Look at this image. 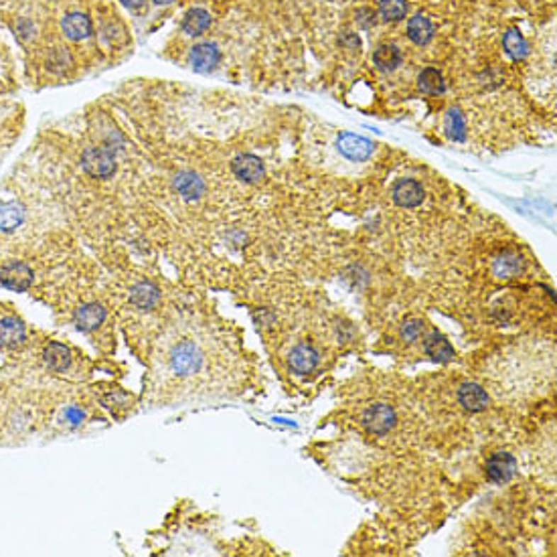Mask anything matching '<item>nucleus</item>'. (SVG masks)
Wrapping results in <instances>:
<instances>
[{"mask_svg":"<svg viewBox=\"0 0 557 557\" xmlns=\"http://www.w3.org/2000/svg\"><path fill=\"white\" fill-rule=\"evenodd\" d=\"M84 169L96 179H108L116 172V158L108 148H87L84 152Z\"/></svg>","mask_w":557,"mask_h":557,"instance_id":"1","label":"nucleus"},{"mask_svg":"<svg viewBox=\"0 0 557 557\" xmlns=\"http://www.w3.org/2000/svg\"><path fill=\"white\" fill-rule=\"evenodd\" d=\"M201 363H203V355L193 343H181L179 347H174L171 357V367L174 373L191 375L199 369Z\"/></svg>","mask_w":557,"mask_h":557,"instance_id":"2","label":"nucleus"},{"mask_svg":"<svg viewBox=\"0 0 557 557\" xmlns=\"http://www.w3.org/2000/svg\"><path fill=\"white\" fill-rule=\"evenodd\" d=\"M363 426L367 428V432L377 434V436H383L389 429L395 426V412L393 407H389L386 403H377L369 407L365 414H363Z\"/></svg>","mask_w":557,"mask_h":557,"instance_id":"3","label":"nucleus"},{"mask_svg":"<svg viewBox=\"0 0 557 557\" xmlns=\"http://www.w3.org/2000/svg\"><path fill=\"white\" fill-rule=\"evenodd\" d=\"M0 284L15 292H25L33 284V271L23 261H11L0 270Z\"/></svg>","mask_w":557,"mask_h":557,"instance_id":"4","label":"nucleus"},{"mask_svg":"<svg viewBox=\"0 0 557 557\" xmlns=\"http://www.w3.org/2000/svg\"><path fill=\"white\" fill-rule=\"evenodd\" d=\"M517 472V460L507 452H495L486 460V474L493 483L505 485L509 483Z\"/></svg>","mask_w":557,"mask_h":557,"instance_id":"5","label":"nucleus"},{"mask_svg":"<svg viewBox=\"0 0 557 557\" xmlns=\"http://www.w3.org/2000/svg\"><path fill=\"white\" fill-rule=\"evenodd\" d=\"M231 171L237 179H242L245 183H259L264 176H266V169H264V162L254 154H240V157L233 158L231 162Z\"/></svg>","mask_w":557,"mask_h":557,"instance_id":"6","label":"nucleus"},{"mask_svg":"<svg viewBox=\"0 0 557 557\" xmlns=\"http://www.w3.org/2000/svg\"><path fill=\"white\" fill-rule=\"evenodd\" d=\"M391 195H393V201H395L400 207H405V209H412V207L422 205V201L426 197L424 186L420 185L417 181H414V179H400V181L393 185Z\"/></svg>","mask_w":557,"mask_h":557,"instance_id":"7","label":"nucleus"},{"mask_svg":"<svg viewBox=\"0 0 557 557\" xmlns=\"http://www.w3.org/2000/svg\"><path fill=\"white\" fill-rule=\"evenodd\" d=\"M221 61V51L215 43H199L191 51V65L197 73H209Z\"/></svg>","mask_w":557,"mask_h":557,"instance_id":"8","label":"nucleus"},{"mask_svg":"<svg viewBox=\"0 0 557 557\" xmlns=\"http://www.w3.org/2000/svg\"><path fill=\"white\" fill-rule=\"evenodd\" d=\"M339 150L343 152L344 157L351 158V160H367L371 157L375 146H373L371 140L363 138V136H357V134H341L339 138Z\"/></svg>","mask_w":557,"mask_h":557,"instance_id":"9","label":"nucleus"},{"mask_svg":"<svg viewBox=\"0 0 557 557\" xmlns=\"http://www.w3.org/2000/svg\"><path fill=\"white\" fill-rule=\"evenodd\" d=\"M27 341L25 325L15 316L0 318V344L4 349H21Z\"/></svg>","mask_w":557,"mask_h":557,"instance_id":"10","label":"nucleus"},{"mask_svg":"<svg viewBox=\"0 0 557 557\" xmlns=\"http://www.w3.org/2000/svg\"><path fill=\"white\" fill-rule=\"evenodd\" d=\"M77 329L84 330V332H91L100 327L101 322L106 320V308L98 304V302H91V304H84L81 308H77V313L73 316Z\"/></svg>","mask_w":557,"mask_h":557,"instance_id":"11","label":"nucleus"},{"mask_svg":"<svg viewBox=\"0 0 557 557\" xmlns=\"http://www.w3.org/2000/svg\"><path fill=\"white\" fill-rule=\"evenodd\" d=\"M458 401L464 410L468 412H485L486 405H488V395L480 386L476 383H464L458 389Z\"/></svg>","mask_w":557,"mask_h":557,"instance_id":"12","label":"nucleus"},{"mask_svg":"<svg viewBox=\"0 0 557 557\" xmlns=\"http://www.w3.org/2000/svg\"><path fill=\"white\" fill-rule=\"evenodd\" d=\"M174 189L186 201H197L205 193V183L197 172L183 171L174 176Z\"/></svg>","mask_w":557,"mask_h":557,"instance_id":"13","label":"nucleus"},{"mask_svg":"<svg viewBox=\"0 0 557 557\" xmlns=\"http://www.w3.org/2000/svg\"><path fill=\"white\" fill-rule=\"evenodd\" d=\"M63 33L67 39L72 41H81V39H87L91 35V21L89 16L84 15V13H69V15L63 18Z\"/></svg>","mask_w":557,"mask_h":557,"instance_id":"14","label":"nucleus"},{"mask_svg":"<svg viewBox=\"0 0 557 557\" xmlns=\"http://www.w3.org/2000/svg\"><path fill=\"white\" fill-rule=\"evenodd\" d=\"M424 351H426L428 357H432L434 361H438V363H448V361L454 359V349H452V344L448 343L446 337H442L438 330L429 332L428 337H426V341H424Z\"/></svg>","mask_w":557,"mask_h":557,"instance_id":"15","label":"nucleus"},{"mask_svg":"<svg viewBox=\"0 0 557 557\" xmlns=\"http://www.w3.org/2000/svg\"><path fill=\"white\" fill-rule=\"evenodd\" d=\"M318 365V353L308 344H298L296 349H292L290 353V367L300 375L315 371Z\"/></svg>","mask_w":557,"mask_h":557,"instance_id":"16","label":"nucleus"},{"mask_svg":"<svg viewBox=\"0 0 557 557\" xmlns=\"http://www.w3.org/2000/svg\"><path fill=\"white\" fill-rule=\"evenodd\" d=\"M45 365L55 373H63L72 363V353L65 344L49 343L43 351Z\"/></svg>","mask_w":557,"mask_h":557,"instance_id":"17","label":"nucleus"},{"mask_svg":"<svg viewBox=\"0 0 557 557\" xmlns=\"http://www.w3.org/2000/svg\"><path fill=\"white\" fill-rule=\"evenodd\" d=\"M130 302L140 308V310H150L154 308L158 302H160V292L154 284L150 282H142V284H136L130 292Z\"/></svg>","mask_w":557,"mask_h":557,"instance_id":"18","label":"nucleus"},{"mask_svg":"<svg viewBox=\"0 0 557 557\" xmlns=\"http://www.w3.org/2000/svg\"><path fill=\"white\" fill-rule=\"evenodd\" d=\"M25 221V209L15 201H0V231H15Z\"/></svg>","mask_w":557,"mask_h":557,"instance_id":"19","label":"nucleus"},{"mask_svg":"<svg viewBox=\"0 0 557 557\" xmlns=\"http://www.w3.org/2000/svg\"><path fill=\"white\" fill-rule=\"evenodd\" d=\"M407 37L414 41L415 45H428L434 37V25L429 23L428 16L415 15L410 18L407 23Z\"/></svg>","mask_w":557,"mask_h":557,"instance_id":"20","label":"nucleus"},{"mask_svg":"<svg viewBox=\"0 0 557 557\" xmlns=\"http://www.w3.org/2000/svg\"><path fill=\"white\" fill-rule=\"evenodd\" d=\"M373 63L381 72H393L398 65H401V51L395 45H381L373 53Z\"/></svg>","mask_w":557,"mask_h":557,"instance_id":"21","label":"nucleus"},{"mask_svg":"<svg viewBox=\"0 0 557 557\" xmlns=\"http://www.w3.org/2000/svg\"><path fill=\"white\" fill-rule=\"evenodd\" d=\"M444 130H446V136L454 142H462L464 136H466V120H464V114L452 108L448 110V114L444 118Z\"/></svg>","mask_w":557,"mask_h":557,"instance_id":"22","label":"nucleus"},{"mask_svg":"<svg viewBox=\"0 0 557 557\" xmlns=\"http://www.w3.org/2000/svg\"><path fill=\"white\" fill-rule=\"evenodd\" d=\"M417 84H420V89H422L424 94H429V96H438V94L446 91L444 75L438 72V69H434V67H426L424 72L420 73Z\"/></svg>","mask_w":557,"mask_h":557,"instance_id":"23","label":"nucleus"},{"mask_svg":"<svg viewBox=\"0 0 557 557\" xmlns=\"http://www.w3.org/2000/svg\"><path fill=\"white\" fill-rule=\"evenodd\" d=\"M209 25H211V15L203 9H193L186 13L183 21V30L189 35H201L209 29Z\"/></svg>","mask_w":557,"mask_h":557,"instance_id":"24","label":"nucleus"},{"mask_svg":"<svg viewBox=\"0 0 557 557\" xmlns=\"http://www.w3.org/2000/svg\"><path fill=\"white\" fill-rule=\"evenodd\" d=\"M502 45H505V49H507V53L511 55L513 59H525L527 57L529 53V47H527V41H525V37L519 33L517 29H509L507 33H505V37H502Z\"/></svg>","mask_w":557,"mask_h":557,"instance_id":"25","label":"nucleus"},{"mask_svg":"<svg viewBox=\"0 0 557 557\" xmlns=\"http://www.w3.org/2000/svg\"><path fill=\"white\" fill-rule=\"evenodd\" d=\"M521 270H523V259L519 256H514V254H505V256H500L495 261V274L499 278H505V280L519 276Z\"/></svg>","mask_w":557,"mask_h":557,"instance_id":"26","label":"nucleus"},{"mask_svg":"<svg viewBox=\"0 0 557 557\" xmlns=\"http://www.w3.org/2000/svg\"><path fill=\"white\" fill-rule=\"evenodd\" d=\"M379 13L386 21H401L407 15V2L405 0H381Z\"/></svg>","mask_w":557,"mask_h":557,"instance_id":"27","label":"nucleus"},{"mask_svg":"<svg viewBox=\"0 0 557 557\" xmlns=\"http://www.w3.org/2000/svg\"><path fill=\"white\" fill-rule=\"evenodd\" d=\"M424 332V322L420 320V318H410L407 322H403V327H401V337L405 339V341H417L420 339V334Z\"/></svg>","mask_w":557,"mask_h":557,"instance_id":"28","label":"nucleus"},{"mask_svg":"<svg viewBox=\"0 0 557 557\" xmlns=\"http://www.w3.org/2000/svg\"><path fill=\"white\" fill-rule=\"evenodd\" d=\"M124 6H128V9H140L144 4V0H120Z\"/></svg>","mask_w":557,"mask_h":557,"instance_id":"29","label":"nucleus"},{"mask_svg":"<svg viewBox=\"0 0 557 557\" xmlns=\"http://www.w3.org/2000/svg\"><path fill=\"white\" fill-rule=\"evenodd\" d=\"M154 2H158V4H171L174 0H154Z\"/></svg>","mask_w":557,"mask_h":557,"instance_id":"30","label":"nucleus"}]
</instances>
